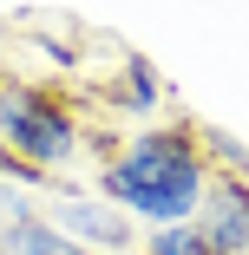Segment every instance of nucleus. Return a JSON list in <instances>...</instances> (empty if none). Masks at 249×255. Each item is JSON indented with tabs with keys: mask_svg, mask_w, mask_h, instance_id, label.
Here are the masks:
<instances>
[{
	"mask_svg": "<svg viewBox=\"0 0 249 255\" xmlns=\"http://www.w3.org/2000/svg\"><path fill=\"white\" fill-rule=\"evenodd\" d=\"M217 164L204 125H144L131 137H118L98 164V196L144 229H171V223H197Z\"/></svg>",
	"mask_w": 249,
	"mask_h": 255,
	"instance_id": "obj_1",
	"label": "nucleus"
},
{
	"mask_svg": "<svg viewBox=\"0 0 249 255\" xmlns=\"http://www.w3.org/2000/svg\"><path fill=\"white\" fill-rule=\"evenodd\" d=\"M85 150V118L59 85H39L13 66H0V157L59 170L66 157Z\"/></svg>",
	"mask_w": 249,
	"mask_h": 255,
	"instance_id": "obj_2",
	"label": "nucleus"
},
{
	"mask_svg": "<svg viewBox=\"0 0 249 255\" xmlns=\"http://www.w3.org/2000/svg\"><path fill=\"white\" fill-rule=\"evenodd\" d=\"M46 223H53L59 236H72L79 249H92V255H138V223L118 210V203H105V196H85V190H53V210H39Z\"/></svg>",
	"mask_w": 249,
	"mask_h": 255,
	"instance_id": "obj_3",
	"label": "nucleus"
},
{
	"mask_svg": "<svg viewBox=\"0 0 249 255\" xmlns=\"http://www.w3.org/2000/svg\"><path fill=\"white\" fill-rule=\"evenodd\" d=\"M197 229L217 255H249V170H217L204 190Z\"/></svg>",
	"mask_w": 249,
	"mask_h": 255,
	"instance_id": "obj_4",
	"label": "nucleus"
},
{
	"mask_svg": "<svg viewBox=\"0 0 249 255\" xmlns=\"http://www.w3.org/2000/svg\"><path fill=\"white\" fill-rule=\"evenodd\" d=\"M0 255H92V249H79L72 236H59L39 210L20 203V210L0 216Z\"/></svg>",
	"mask_w": 249,
	"mask_h": 255,
	"instance_id": "obj_5",
	"label": "nucleus"
},
{
	"mask_svg": "<svg viewBox=\"0 0 249 255\" xmlns=\"http://www.w3.org/2000/svg\"><path fill=\"white\" fill-rule=\"evenodd\" d=\"M112 98L131 112V118H144V112H158L164 105V79H158V66L138 53V46H125L118 53V79H112Z\"/></svg>",
	"mask_w": 249,
	"mask_h": 255,
	"instance_id": "obj_6",
	"label": "nucleus"
},
{
	"mask_svg": "<svg viewBox=\"0 0 249 255\" xmlns=\"http://www.w3.org/2000/svg\"><path fill=\"white\" fill-rule=\"evenodd\" d=\"M138 255H217V249L204 242L197 223H171V229H151V236H144Z\"/></svg>",
	"mask_w": 249,
	"mask_h": 255,
	"instance_id": "obj_7",
	"label": "nucleus"
}]
</instances>
